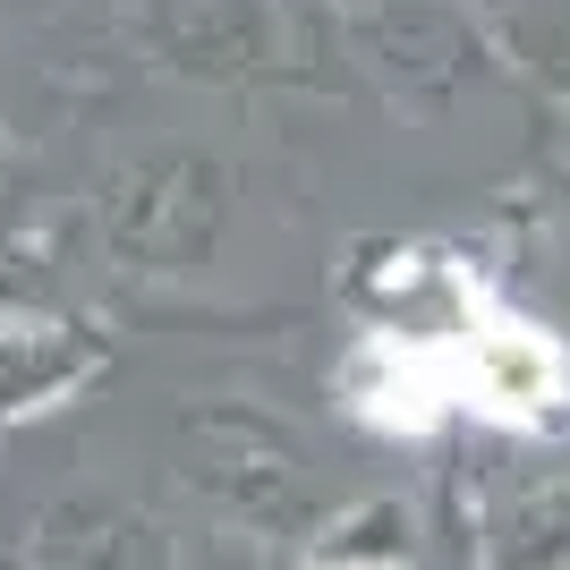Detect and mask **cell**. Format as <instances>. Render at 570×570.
Returning <instances> with one entry per match:
<instances>
[{
  "label": "cell",
  "instance_id": "cell-1",
  "mask_svg": "<svg viewBox=\"0 0 570 570\" xmlns=\"http://www.w3.org/2000/svg\"><path fill=\"white\" fill-rule=\"evenodd\" d=\"M350 392L375 426H434L443 409H476L502 426H537L546 401L562 392V357L553 341H537L528 324H494L469 341H366V357L350 366Z\"/></svg>",
  "mask_w": 570,
  "mask_h": 570
}]
</instances>
